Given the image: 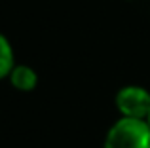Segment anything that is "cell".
<instances>
[{
	"mask_svg": "<svg viewBox=\"0 0 150 148\" xmlns=\"http://www.w3.org/2000/svg\"><path fill=\"white\" fill-rule=\"evenodd\" d=\"M116 108L122 118L146 120L150 114V93L141 85H125L116 93Z\"/></svg>",
	"mask_w": 150,
	"mask_h": 148,
	"instance_id": "cell-2",
	"label": "cell"
},
{
	"mask_svg": "<svg viewBox=\"0 0 150 148\" xmlns=\"http://www.w3.org/2000/svg\"><path fill=\"white\" fill-rule=\"evenodd\" d=\"M146 122H148V125H150V114H148V118H146Z\"/></svg>",
	"mask_w": 150,
	"mask_h": 148,
	"instance_id": "cell-5",
	"label": "cell"
},
{
	"mask_svg": "<svg viewBox=\"0 0 150 148\" xmlns=\"http://www.w3.org/2000/svg\"><path fill=\"white\" fill-rule=\"evenodd\" d=\"M10 82L15 89L19 91H33L38 85V74L34 68L27 67V65H15L10 72Z\"/></svg>",
	"mask_w": 150,
	"mask_h": 148,
	"instance_id": "cell-3",
	"label": "cell"
},
{
	"mask_svg": "<svg viewBox=\"0 0 150 148\" xmlns=\"http://www.w3.org/2000/svg\"><path fill=\"white\" fill-rule=\"evenodd\" d=\"M13 67H15L13 49H11L8 38L4 36V34H0V80L10 76V72H11Z\"/></svg>",
	"mask_w": 150,
	"mask_h": 148,
	"instance_id": "cell-4",
	"label": "cell"
},
{
	"mask_svg": "<svg viewBox=\"0 0 150 148\" xmlns=\"http://www.w3.org/2000/svg\"><path fill=\"white\" fill-rule=\"evenodd\" d=\"M103 148H150V125L146 120L120 118L108 129Z\"/></svg>",
	"mask_w": 150,
	"mask_h": 148,
	"instance_id": "cell-1",
	"label": "cell"
}]
</instances>
